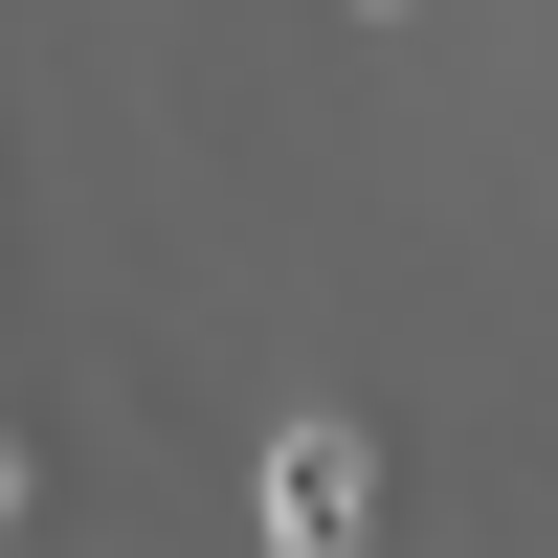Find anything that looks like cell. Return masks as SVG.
Instances as JSON below:
<instances>
[{"label":"cell","mask_w":558,"mask_h":558,"mask_svg":"<svg viewBox=\"0 0 558 558\" xmlns=\"http://www.w3.org/2000/svg\"><path fill=\"white\" fill-rule=\"evenodd\" d=\"M0 514H23V470H0Z\"/></svg>","instance_id":"obj_2"},{"label":"cell","mask_w":558,"mask_h":558,"mask_svg":"<svg viewBox=\"0 0 558 558\" xmlns=\"http://www.w3.org/2000/svg\"><path fill=\"white\" fill-rule=\"evenodd\" d=\"M268 536H291V558H357V536H380V447H357V425H291V447H268Z\"/></svg>","instance_id":"obj_1"}]
</instances>
